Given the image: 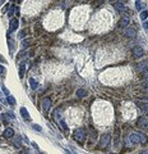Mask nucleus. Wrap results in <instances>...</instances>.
<instances>
[{
  "label": "nucleus",
  "instance_id": "f8f14e48",
  "mask_svg": "<svg viewBox=\"0 0 148 154\" xmlns=\"http://www.w3.org/2000/svg\"><path fill=\"white\" fill-rule=\"evenodd\" d=\"M24 72H26V64L20 63L19 64V77H20V79H23V77H24Z\"/></svg>",
  "mask_w": 148,
  "mask_h": 154
},
{
  "label": "nucleus",
  "instance_id": "bb28decb",
  "mask_svg": "<svg viewBox=\"0 0 148 154\" xmlns=\"http://www.w3.org/2000/svg\"><path fill=\"white\" fill-rule=\"evenodd\" d=\"M139 154H148V149H144V150H142Z\"/></svg>",
  "mask_w": 148,
  "mask_h": 154
},
{
  "label": "nucleus",
  "instance_id": "f03ea898",
  "mask_svg": "<svg viewBox=\"0 0 148 154\" xmlns=\"http://www.w3.org/2000/svg\"><path fill=\"white\" fill-rule=\"evenodd\" d=\"M73 136H74V139L77 140V141H84V139H86V132H84V130L83 128H77L75 131H74V133H73Z\"/></svg>",
  "mask_w": 148,
  "mask_h": 154
},
{
  "label": "nucleus",
  "instance_id": "4468645a",
  "mask_svg": "<svg viewBox=\"0 0 148 154\" xmlns=\"http://www.w3.org/2000/svg\"><path fill=\"white\" fill-rule=\"evenodd\" d=\"M75 95L78 96V98H83V96H86V95H87V91L84 90V89H78L77 92H75Z\"/></svg>",
  "mask_w": 148,
  "mask_h": 154
},
{
  "label": "nucleus",
  "instance_id": "c756f323",
  "mask_svg": "<svg viewBox=\"0 0 148 154\" xmlns=\"http://www.w3.org/2000/svg\"><path fill=\"white\" fill-rule=\"evenodd\" d=\"M147 91H148V89H147Z\"/></svg>",
  "mask_w": 148,
  "mask_h": 154
},
{
  "label": "nucleus",
  "instance_id": "0eeeda50",
  "mask_svg": "<svg viewBox=\"0 0 148 154\" xmlns=\"http://www.w3.org/2000/svg\"><path fill=\"white\" fill-rule=\"evenodd\" d=\"M18 28V19L17 18H12L10 19V23H9V33L15 31Z\"/></svg>",
  "mask_w": 148,
  "mask_h": 154
},
{
  "label": "nucleus",
  "instance_id": "aec40b11",
  "mask_svg": "<svg viewBox=\"0 0 148 154\" xmlns=\"http://www.w3.org/2000/svg\"><path fill=\"white\" fill-rule=\"evenodd\" d=\"M13 12H14V5H10V9L8 10V15H13Z\"/></svg>",
  "mask_w": 148,
  "mask_h": 154
},
{
  "label": "nucleus",
  "instance_id": "9b49d317",
  "mask_svg": "<svg viewBox=\"0 0 148 154\" xmlns=\"http://www.w3.org/2000/svg\"><path fill=\"white\" fill-rule=\"evenodd\" d=\"M114 7H115V9H117L119 12H126V10H128V9H126V7H125L123 3H119V2H117V3H115V4H114Z\"/></svg>",
  "mask_w": 148,
  "mask_h": 154
},
{
  "label": "nucleus",
  "instance_id": "dca6fc26",
  "mask_svg": "<svg viewBox=\"0 0 148 154\" xmlns=\"http://www.w3.org/2000/svg\"><path fill=\"white\" fill-rule=\"evenodd\" d=\"M29 85H31V87H32L33 90H36V89L38 87V82L35 81L33 79H29Z\"/></svg>",
  "mask_w": 148,
  "mask_h": 154
},
{
  "label": "nucleus",
  "instance_id": "9d476101",
  "mask_svg": "<svg viewBox=\"0 0 148 154\" xmlns=\"http://www.w3.org/2000/svg\"><path fill=\"white\" fill-rule=\"evenodd\" d=\"M3 136H4V139H12L14 136V131L12 128H7L3 133Z\"/></svg>",
  "mask_w": 148,
  "mask_h": 154
},
{
  "label": "nucleus",
  "instance_id": "f257e3e1",
  "mask_svg": "<svg viewBox=\"0 0 148 154\" xmlns=\"http://www.w3.org/2000/svg\"><path fill=\"white\" fill-rule=\"evenodd\" d=\"M129 140H130V144H145L148 143V138L145 136L144 133H140V132H134V133H130L129 136Z\"/></svg>",
  "mask_w": 148,
  "mask_h": 154
},
{
  "label": "nucleus",
  "instance_id": "6e6552de",
  "mask_svg": "<svg viewBox=\"0 0 148 154\" xmlns=\"http://www.w3.org/2000/svg\"><path fill=\"white\" fill-rule=\"evenodd\" d=\"M133 55H134L135 58H140V56L143 55V49H142L140 46H134V48H133Z\"/></svg>",
  "mask_w": 148,
  "mask_h": 154
},
{
  "label": "nucleus",
  "instance_id": "423d86ee",
  "mask_svg": "<svg viewBox=\"0 0 148 154\" xmlns=\"http://www.w3.org/2000/svg\"><path fill=\"white\" fill-rule=\"evenodd\" d=\"M124 35H125L126 37H130V38H133V37H135V36H137V30H135V28L129 27V28H126V30L124 31Z\"/></svg>",
  "mask_w": 148,
  "mask_h": 154
},
{
  "label": "nucleus",
  "instance_id": "2f4dec72",
  "mask_svg": "<svg viewBox=\"0 0 148 154\" xmlns=\"http://www.w3.org/2000/svg\"><path fill=\"white\" fill-rule=\"evenodd\" d=\"M0 94H2V92H0Z\"/></svg>",
  "mask_w": 148,
  "mask_h": 154
},
{
  "label": "nucleus",
  "instance_id": "2eb2a0df",
  "mask_svg": "<svg viewBox=\"0 0 148 154\" xmlns=\"http://www.w3.org/2000/svg\"><path fill=\"white\" fill-rule=\"evenodd\" d=\"M147 67H148V62H147V61H144V62H142V64H139V66H138V69H139L140 72H143Z\"/></svg>",
  "mask_w": 148,
  "mask_h": 154
},
{
  "label": "nucleus",
  "instance_id": "5701e85b",
  "mask_svg": "<svg viewBox=\"0 0 148 154\" xmlns=\"http://www.w3.org/2000/svg\"><path fill=\"white\" fill-rule=\"evenodd\" d=\"M32 127H33L36 131H41V126H38V125H33Z\"/></svg>",
  "mask_w": 148,
  "mask_h": 154
},
{
  "label": "nucleus",
  "instance_id": "1a4fd4ad",
  "mask_svg": "<svg viewBox=\"0 0 148 154\" xmlns=\"http://www.w3.org/2000/svg\"><path fill=\"white\" fill-rule=\"evenodd\" d=\"M50 107H51V100L49 98H45L44 100H42V108H44L45 112H47L50 109Z\"/></svg>",
  "mask_w": 148,
  "mask_h": 154
},
{
  "label": "nucleus",
  "instance_id": "7c9ffc66",
  "mask_svg": "<svg viewBox=\"0 0 148 154\" xmlns=\"http://www.w3.org/2000/svg\"><path fill=\"white\" fill-rule=\"evenodd\" d=\"M0 108H2V107H0Z\"/></svg>",
  "mask_w": 148,
  "mask_h": 154
},
{
  "label": "nucleus",
  "instance_id": "6ab92c4d",
  "mask_svg": "<svg viewBox=\"0 0 148 154\" xmlns=\"http://www.w3.org/2000/svg\"><path fill=\"white\" fill-rule=\"evenodd\" d=\"M142 74H143V79H148V67L142 72Z\"/></svg>",
  "mask_w": 148,
  "mask_h": 154
},
{
  "label": "nucleus",
  "instance_id": "4be33fe9",
  "mask_svg": "<svg viewBox=\"0 0 148 154\" xmlns=\"http://www.w3.org/2000/svg\"><path fill=\"white\" fill-rule=\"evenodd\" d=\"M60 125L63 126V128H64V130H67V128H68V126H67V123H65L64 121H60Z\"/></svg>",
  "mask_w": 148,
  "mask_h": 154
},
{
  "label": "nucleus",
  "instance_id": "39448f33",
  "mask_svg": "<svg viewBox=\"0 0 148 154\" xmlns=\"http://www.w3.org/2000/svg\"><path fill=\"white\" fill-rule=\"evenodd\" d=\"M138 126H139L142 130H145V131H148V118L140 117V118L138 120Z\"/></svg>",
  "mask_w": 148,
  "mask_h": 154
},
{
  "label": "nucleus",
  "instance_id": "7ed1b4c3",
  "mask_svg": "<svg viewBox=\"0 0 148 154\" xmlns=\"http://www.w3.org/2000/svg\"><path fill=\"white\" fill-rule=\"evenodd\" d=\"M110 140H111L110 133H105V135H102V138L100 139V146H101V148H106V146L110 144Z\"/></svg>",
  "mask_w": 148,
  "mask_h": 154
},
{
  "label": "nucleus",
  "instance_id": "412c9836",
  "mask_svg": "<svg viewBox=\"0 0 148 154\" xmlns=\"http://www.w3.org/2000/svg\"><path fill=\"white\" fill-rule=\"evenodd\" d=\"M8 102H9L10 104H15V99L13 98V96H8Z\"/></svg>",
  "mask_w": 148,
  "mask_h": 154
},
{
  "label": "nucleus",
  "instance_id": "cd10ccee",
  "mask_svg": "<svg viewBox=\"0 0 148 154\" xmlns=\"http://www.w3.org/2000/svg\"><path fill=\"white\" fill-rule=\"evenodd\" d=\"M143 110H144V113L148 115V107H145V108H143Z\"/></svg>",
  "mask_w": 148,
  "mask_h": 154
},
{
  "label": "nucleus",
  "instance_id": "a211bd4d",
  "mask_svg": "<svg viewBox=\"0 0 148 154\" xmlns=\"http://www.w3.org/2000/svg\"><path fill=\"white\" fill-rule=\"evenodd\" d=\"M147 17H148V12H147V10H143V12L140 13V19H142V21H144Z\"/></svg>",
  "mask_w": 148,
  "mask_h": 154
},
{
  "label": "nucleus",
  "instance_id": "c85d7f7f",
  "mask_svg": "<svg viewBox=\"0 0 148 154\" xmlns=\"http://www.w3.org/2000/svg\"><path fill=\"white\" fill-rule=\"evenodd\" d=\"M3 91H4L7 95H9V91H8V89H5V87H4V89H3Z\"/></svg>",
  "mask_w": 148,
  "mask_h": 154
},
{
  "label": "nucleus",
  "instance_id": "ddd939ff",
  "mask_svg": "<svg viewBox=\"0 0 148 154\" xmlns=\"http://www.w3.org/2000/svg\"><path fill=\"white\" fill-rule=\"evenodd\" d=\"M20 114H22V117L24 120H29V113L26 108H20Z\"/></svg>",
  "mask_w": 148,
  "mask_h": 154
},
{
  "label": "nucleus",
  "instance_id": "b1692460",
  "mask_svg": "<svg viewBox=\"0 0 148 154\" xmlns=\"http://www.w3.org/2000/svg\"><path fill=\"white\" fill-rule=\"evenodd\" d=\"M19 154H29V151H28V149H23V150H20Z\"/></svg>",
  "mask_w": 148,
  "mask_h": 154
},
{
  "label": "nucleus",
  "instance_id": "a878e982",
  "mask_svg": "<svg viewBox=\"0 0 148 154\" xmlns=\"http://www.w3.org/2000/svg\"><path fill=\"white\" fill-rule=\"evenodd\" d=\"M143 27H144L145 31H148V22H144V23H143Z\"/></svg>",
  "mask_w": 148,
  "mask_h": 154
},
{
  "label": "nucleus",
  "instance_id": "393cba45",
  "mask_svg": "<svg viewBox=\"0 0 148 154\" xmlns=\"http://www.w3.org/2000/svg\"><path fill=\"white\" fill-rule=\"evenodd\" d=\"M0 73H5V68L2 64H0Z\"/></svg>",
  "mask_w": 148,
  "mask_h": 154
},
{
  "label": "nucleus",
  "instance_id": "20e7f679",
  "mask_svg": "<svg viewBox=\"0 0 148 154\" xmlns=\"http://www.w3.org/2000/svg\"><path fill=\"white\" fill-rule=\"evenodd\" d=\"M130 23V15L129 14H125L120 18V21H119V27H126V26H129Z\"/></svg>",
  "mask_w": 148,
  "mask_h": 154
},
{
  "label": "nucleus",
  "instance_id": "f3484780",
  "mask_svg": "<svg viewBox=\"0 0 148 154\" xmlns=\"http://www.w3.org/2000/svg\"><path fill=\"white\" fill-rule=\"evenodd\" d=\"M135 8H137L138 10H140L142 8H144V3H142V2H135Z\"/></svg>",
  "mask_w": 148,
  "mask_h": 154
}]
</instances>
